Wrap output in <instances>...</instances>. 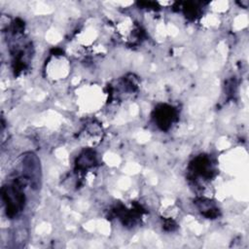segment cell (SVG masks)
Listing matches in <instances>:
<instances>
[{
  "label": "cell",
  "instance_id": "1",
  "mask_svg": "<svg viewBox=\"0 0 249 249\" xmlns=\"http://www.w3.org/2000/svg\"><path fill=\"white\" fill-rule=\"evenodd\" d=\"M176 118L175 110L168 105H160L155 110V121L161 129H167Z\"/></svg>",
  "mask_w": 249,
  "mask_h": 249
}]
</instances>
